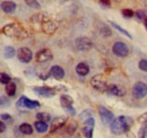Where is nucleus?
I'll return each mask as SVG.
<instances>
[{
  "label": "nucleus",
  "mask_w": 147,
  "mask_h": 138,
  "mask_svg": "<svg viewBox=\"0 0 147 138\" xmlns=\"http://www.w3.org/2000/svg\"><path fill=\"white\" fill-rule=\"evenodd\" d=\"M6 93L8 96H14L16 94V85L13 82H10L6 85Z\"/></svg>",
  "instance_id": "21"
},
{
  "label": "nucleus",
  "mask_w": 147,
  "mask_h": 138,
  "mask_svg": "<svg viewBox=\"0 0 147 138\" xmlns=\"http://www.w3.org/2000/svg\"><path fill=\"white\" fill-rule=\"evenodd\" d=\"M144 25H145V27H146V30H147V18L144 20Z\"/></svg>",
  "instance_id": "42"
},
{
  "label": "nucleus",
  "mask_w": 147,
  "mask_h": 138,
  "mask_svg": "<svg viewBox=\"0 0 147 138\" xmlns=\"http://www.w3.org/2000/svg\"><path fill=\"white\" fill-rule=\"evenodd\" d=\"M15 54H16V51H15V49H14L13 47H6V48L3 49V55H5L7 59L13 58Z\"/></svg>",
  "instance_id": "22"
},
{
  "label": "nucleus",
  "mask_w": 147,
  "mask_h": 138,
  "mask_svg": "<svg viewBox=\"0 0 147 138\" xmlns=\"http://www.w3.org/2000/svg\"><path fill=\"white\" fill-rule=\"evenodd\" d=\"M112 51L115 55L120 58H125L129 54V48L125 42H115L112 47Z\"/></svg>",
  "instance_id": "7"
},
{
  "label": "nucleus",
  "mask_w": 147,
  "mask_h": 138,
  "mask_svg": "<svg viewBox=\"0 0 147 138\" xmlns=\"http://www.w3.org/2000/svg\"><path fill=\"white\" fill-rule=\"evenodd\" d=\"M16 106L18 109H36V108H40V102L30 100L28 97L23 95V96H20V99L16 102Z\"/></svg>",
  "instance_id": "5"
},
{
  "label": "nucleus",
  "mask_w": 147,
  "mask_h": 138,
  "mask_svg": "<svg viewBox=\"0 0 147 138\" xmlns=\"http://www.w3.org/2000/svg\"><path fill=\"white\" fill-rule=\"evenodd\" d=\"M68 119L66 117H57L53 120L51 121V126H50V133H55L57 130H59L60 128H62L66 123H67Z\"/></svg>",
  "instance_id": "12"
},
{
  "label": "nucleus",
  "mask_w": 147,
  "mask_h": 138,
  "mask_svg": "<svg viewBox=\"0 0 147 138\" xmlns=\"http://www.w3.org/2000/svg\"><path fill=\"white\" fill-rule=\"evenodd\" d=\"M41 28H42V31L45 34H53L55 31H57V28H58V25L55 24L53 20H51V19L48 18V19H45L42 23Z\"/></svg>",
  "instance_id": "11"
},
{
  "label": "nucleus",
  "mask_w": 147,
  "mask_h": 138,
  "mask_svg": "<svg viewBox=\"0 0 147 138\" xmlns=\"http://www.w3.org/2000/svg\"><path fill=\"white\" fill-rule=\"evenodd\" d=\"M10 82H11V78H10L9 75H7V74H5V72H0V83H1V84L7 85V84L10 83Z\"/></svg>",
  "instance_id": "25"
},
{
  "label": "nucleus",
  "mask_w": 147,
  "mask_h": 138,
  "mask_svg": "<svg viewBox=\"0 0 147 138\" xmlns=\"http://www.w3.org/2000/svg\"><path fill=\"white\" fill-rule=\"evenodd\" d=\"M132 124V119L129 118V117H118L115 118L114 120L111 122L110 124V129L111 133L114 134V135H122V134H126L130 129Z\"/></svg>",
  "instance_id": "1"
},
{
  "label": "nucleus",
  "mask_w": 147,
  "mask_h": 138,
  "mask_svg": "<svg viewBox=\"0 0 147 138\" xmlns=\"http://www.w3.org/2000/svg\"><path fill=\"white\" fill-rule=\"evenodd\" d=\"M76 129H77V123H76L75 121H71V122H69V124L67 126L66 133L69 134V135H71V134H74V133L76 131Z\"/></svg>",
  "instance_id": "28"
},
{
  "label": "nucleus",
  "mask_w": 147,
  "mask_h": 138,
  "mask_svg": "<svg viewBox=\"0 0 147 138\" xmlns=\"http://www.w3.org/2000/svg\"><path fill=\"white\" fill-rule=\"evenodd\" d=\"M19 130H20L22 134L27 135V136L33 134V127H32L30 123H22V124L19 126Z\"/></svg>",
  "instance_id": "20"
},
{
  "label": "nucleus",
  "mask_w": 147,
  "mask_h": 138,
  "mask_svg": "<svg viewBox=\"0 0 147 138\" xmlns=\"http://www.w3.org/2000/svg\"><path fill=\"white\" fill-rule=\"evenodd\" d=\"M7 105H9V100H8V97L1 96V97H0V108H5V106H7Z\"/></svg>",
  "instance_id": "35"
},
{
  "label": "nucleus",
  "mask_w": 147,
  "mask_h": 138,
  "mask_svg": "<svg viewBox=\"0 0 147 138\" xmlns=\"http://www.w3.org/2000/svg\"><path fill=\"white\" fill-rule=\"evenodd\" d=\"M101 34H102V36H107V37H109V36H111L112 32H111V30L108 27V26H103V27L101 28Z\"/></svg>",
  "instance_id": "33"
},
{
  "label": "nucleus",
  "mask_w": 147,
  "mask_h": 138,
  "mask_svg": "<svg viewBox=\"0 0 147 138\" xmlns=\"http://www.w3.org/2000/svg\"><path fill=\"white\" fill-rule=\"evenodd\" d=\"M135 17L137 18L138 20H145L147 18V14L145 10H142V9H139V10H137L136 13H135Z\"/></svg>",
  "instance_id": "26"
},
{
  "label": "nucleus",
  "mask_w": 147,
  "mask_h": 138,
  "mask_svg": "<svg viewBox=\"0 0 147 138\" xmlns=\"http://www.w3.org/2000/svg\"><path fill=\"white\" fill-rule=\"evenodd\" d=\"M2 33L9 37H17V39H25L27 37V31L23 28L19 24H8L2 28Z\"/></svg>",
  "instance_id": "2"
},
{
  "label": "nucleus",
  "mask_w": 147,
  "mask_h": 138,
  "mask_svg": "<svg viewBox=\"0 0 147 138\" xmlns=\"http://www.w3.org/2000/svg\"><path fill=\"white\" fill-rule=\"evenodd\" d=\"M145 124L139 129V131H138V137L140 138H145L147 137V121L146 122H144Z\"/></svg>",
  "instance_id": "29"
},
{
  "label": "nucleus",
  "mask_w": 147,
  "mask_h": 138,
  "mask_svg": "<svg viewBox=\"0 0 147 138\" xmlns=\"http://www.w3.org/2000/svg\"><path fill=\"white\" fill-rule=\"evenodd\" d=\"M112 1H114V2H120L121 0H112Z\"/></svg>",
  "instance_id": "43"
},
{
  "label": "nucleus",
  "mask_w": 147,
  "mask_h": 138,
  "mask_svg": "<svg viewBox=\"0 0 147 138\" xmlns=\"http://www.w3.org/2000/svg\"><path fill=\"white\" fill-rule=\"evenodd\" d=\"M138 67H139L140 70L147 72V60H140L139 64H138Z\"/></svg>",
  "instance_id": "36"
},
{
  "label": "nucleus",
  "mask_w": 147,
  "mask_h": 138,
  "mask_svg": "<svg viewBox=\"0 0 147 138\" xmlns=\"http://www.w3.org/2000/svg\"><path fill=\"white\" fill-rule=\"evenodd\" d=\"M17 57H18V60L23 64H28L31 60H32V51L28 49V48H20L18 51H17Z\"/></svg>",
  "instance_id": "9"
},
{
  "label": "nucleus",
  "mask_w": 147,
  "mask_h": 138,
  "mask_svg": "<svg viewBox=\"0 0 147 138\" xmlns=\"http://www.w3.org/2000/svg\"><path fill=\"white\" fill-rule=\"evenodd\" d=\"M93 129H94V126L85 124V127H84V129H83V134H84V136L87 138H92L93 137Z\"/></svg>",
  "instance_id": "23"
},
{
  "label": "nucleus",
  "mask_w": 147,
  "mask_h": 138,
  "mask_svg": "<svg viewBox=\"0 0 147 138\" xmlns=\"http://www.w3.org/2000/svg\"><path fill=\"white\" fill-rule=\"evenodd\" d=\"M126 88L119 85H110L107 89V93L110 95H114V96H123L126 95Z\"/></svg>",
  "instance_id": "14"
},
{
  "label": "nucleus",
  "mask_w": 147,
  "mask_h": 138,
  "mask_svg": "<svg viewBox=\"0 0 147 138\" xmlns=\"http://www.w3.org/2000/svg\"><path fill=\"white\" fill-rule=\"evenodd\" d=\"M74 103V100L71 96H69V95H61L60 96V104H61V106L65 109V108H67V106H71Z\"/></svg>",
  "instance_id": "19"
},
{
  "label": "nucleus",
  "mask_w": 147,
  "mask_h": 138,
  "mask_svg": "<svg viewBox=\"0 0 147 138\" xmlns=\"http://www.w3.org/2000/svg\"><path fill=\"white\" fill-rule=\"evenodd\" d=\"M33 91L36 93L37 95L43 96V97H52L55 95V89L51 88V87L47 86H41V87H34Z\"/></svg>",
  "instance_id": "10"
},
{
  "label": "nucleus",
  "mask_w": 147,
  "mask_h": 138,
  "mask_svg": "<svg viewBox=\"0 0 147 138\" xmlns=\"http://www.w3.org/2000/svg\"><path fill=\"white\" fill-rule=\"evenodd\" d=\"M63 110H65L67 113L71 114V116H75V114H76V111H75V109L73 108V105H71V106H67V108H65Z\"/></svg>",
  "instance_id": "37"
},
{
  "label": "nucleus",
  "mask_w": 147,
  "mask_h": 138,
  "mask_svg": "<svg viewBox=\"0 0 147 138\" xmlns=\"http://www.w3.org/2000/svg\"><path fill=\"white\" fill-rule=\"evenodd\" d=\"M75 47L77 48V50L79 51H88L91 50L93 47V42L91 39L85 37V36H80L78 39H76L75 41Z\"/></svg>",
  "instance_id": "6"
},
{
  "label": "nucleus",
  "mask_w": 147,
  "mask_h": 138,
  "mask_svg": "<svg viewBox=\"0 0 147 138\" xmlns=\"http://www.w3.org/2000/svg\"><path fill=\"white\" fill-rule=\"evenodd\" d=\"M34 127H35V129H36L37 133H40V134L47 133L48 129H49L48 122H45V121H41V120H37L36 122L34 123Z\"/></svg>",
  "instance_id": "18"
},
{
  "label": "nucleus",
  "mask_w": 147,
  "mask_h": 138,
  "mask_svg": "<svg viewBox=\"0 0 147 138\" xmlns=\"http://www.w3.org/2000/svg\"><path fill=\"white\" fill-rule=\"evenodd\" d=\"M110 24H111V25H112V27H114L115 30H118L119 32H121V33H122V34H123V35H126V36H127L128 39H132V37H131V35L129 34L128 32L126 31V30H123L122 27H120V26H119L118 24H115V23H113V22H111Z\"/></svg>",
  "instance_id": "27"
},
{
  "label": "nucleus",
  "mask_w": 147,
  "mask_h": 138,
  "mask_svg": "<svg viewBox=\"0 0 147 138\" xmlns=\"http://www.w3.org/2000/svg\"><path fill=\"white\" fill-rule=\"evenodd\" d=\"M25 2L28 7H32V8H35V9H40V7H41L37 0H25Z\"/></svg>",
  "instance_id": "31"
},
{
  "label": "nucleus",
  "mask_w": 147,
  "mask_h": 138,
  "mask_svg": "<svg viewBox=\"0 0 147 138\" xmlns=\"http://www.w3.org/2000/svg\"><path fill=\"white\" fill-rule=\"evenodd\" d=\"M121 14H122V16L125 18H131L135 16V13H134L131 9H123V10L121 12Z\"/></svg>",
  "instance_id": "32"
},
{
  "label": "nucleus",
  "mask_w": 147,
  "mask_h": 138,
  "mask_svg": "<svg viewBox=\"0 0 147 138\" xmlns=\"http://www.w3.org/2000/svg\"><path fill=\"white\" fill-rule=\"evenodd\" d=\"M93 116V112L91 110H86V111H84V112H82L80 114H79V119L80 120H86V119H88V118H91Z\"/></svg>",
  "instance_id": "30"
},
{
  "label": "nucleus",
  "mask_w": 147,
  "mask_h": 138,
  "mask_svg": "<svg viewBox=\"0 0 147 138\" xmlns=\"http://www.w3.org/2000/svg\"><path fill=\"white\" fill-rule=\"evenodd\" d=\"M0 7L7 14H11V13H14L16 10V3L14 1H3Z\"/></svg>",
  "instance_id": "16"
},
{
  "label": "nucleus",
  "mask_w": 147,
  "mask_h": 138,
  "mask_svg": "<svg viewBox=\"0 0 147 138\" xmlns=\"http://www.w3.org/2000/svg\"><path fill=\"white\" fill-rule=\"evenodd\" d=\"M1 119L2 120H10V116L8 113H3V114H1Z\"/></svg>",
  "instance_id": "41"
},
{
  "label": "nucleus",
  "mask_w": 147,
  "mask_h": 138,
  "mask_svg": "<svg viewBox=\"0 0 147 138\" xmlns=\"http://www.w3.org/2000/svg\"><path fill=\"white\" fill-rule=\"evenodd\" d=\"M6 130V124L3 121H0V133H3Z\"/></svg>",
  "instance_id": "40"
},
{
  "label": "nucleus",
  "mask_w": 147,
  "mask_h": 138,
  "mask_svg": "<svg viewBox=\"0 0 147 138\" xmlns=\"http://www.w3.org/2000/svg\"><path fill=\"white\" fill-rule=\"evenodd\" d=\"M50 74H51V76L55 78V79H62L63 77H65V70L62 67H60V66H52L51 69H50Z\"/></svg>",
  "instance_id": "15"
},
{
  "label": "nucleus",
  "mask_w": 147,
  "mask_h": 138,
  "mask_svg": "<svg viewBox=\"0 0 147 138\" xmlns=\"http://www.w3.org/2000/svg\"><path fill=\"white\" fill-rule=\"evenodd\" d=\"M50 76H51V74H50V72H48V74H41V75H40V78H41L42 80H47Z\"/></svg>",
  "instance_id": "39"
},
{
  "label": "nucleus",
  "mask_w": 147,
  "mask_h": 138,
  "mask_svg": "<svg viewBox=\"0 0 147 138\" xmlns=\"http://www.w3.org/2000/svg\"><path fill=\"white\" fill-rule=\"evenodd\" d=\"M131 95L136 100H142L147 95V85L144 82H137L131 91Z\"/></svg>",
  "instance_id": "3"
},
{
  "label": "nucleus",
  "mask_w": 147,
  "mask_h": 138,
  "mask_svg": "<svg viewBox=\"0 0 147 138\" xmlns=\"http://www.w3.org/2000/svg\"><path fill=\"white\" fill-rule=\"evenodd\" d=\"M36 119L41 121H45V122H49L51 120V117L49 113H45V112H40L36 114Z\"/></svg>",
  "instance_id": "24"
},
{
  "label": "nucleus",
  "mask_w": 147,
  "mask_h": 138,
  "mask_svg": "<svg viewBox=\"0 0 147 138\" xmlns=\"http://www.w3.org/2000/svg\"><path fill=\"white\" fill-rule=\"evenodd\" d=\"M137 121H138V122H146L147 121V112L143 113L142 116H139L138 119H137Z\"/></svg>",
  "instance_id": "38"
},
{
  "label": "nucleus",
  "mask_w": 147,
  "mask_h": 138,
  "mask_svg": "<svg viewBox=\"0 0 147 138\" xmlns=\"http://www.w3.org/2000/svg\"><path fill=\"white\" fill-rule=\"evenodd\" d=\"M91 85L93 86V88H95L96 91L100 92H107L108 89V82L105 79V77L103 75H95L93 76L91 79Z\"/></svg>",
  "instance_id": "4"
},
{
  "label": "nucleus",
  "mask_w": 147,
  "mask_h": 138,
  "mask_svg": "<svg viewBox=\"0 0 147 138\" xmlns=\"http://www.w3.org/2000/svg\"><path fill=\"white\" fill-rule=\"evenodd\" d=\"M98 3H100V6H101L102 8H105V9L110 8V6H111L110 0H100Z\"/></svg>",
  "instance_id": "34"
},
{
  "label": "nucleus",
  "mask_w": 147,
  "mask_h": 138,
  "mask_svg": "<svg viewBox=\"0 0 147 138\" xmlns=\"http://www.w3.org/2000/svg\"><path fill=\"white\" fill-rule=\"evenodd\" d=\"M76 72L79 76H86L90 72V66L86 62H80L76 66Z\"/></svg>",
  "instance_id": "17"
},
{
  "label": "nucleus",
  "mask_w": 147,
  "mask_h": 138,
  "mask_svg": "<svg viewBox=\"0 0 147 138\" xmlns=\"http://www.w3.org/2000/svg\"><path fill=\"white\" fill-rule=\"evenodd\" d=\"M52 58H53V54H52L51 50H49V49H43L36 53L37 62H48V61L52 60Z\"/></svg>",
  "instance_id": "13"
},
{
  "label": "nucleus",
  "mask_w": 147,
  "mask_h": 138,
  "mask_svg": "<svg viewBox=\"0 0 147 138\" xmlns=\"http://www.w3.org/2000/svg\"><path fill=\"white\" fill-rule=\"evenodd\" d=\"M98 114H100V118L103 122V124H111V122L114 120V114L110 110H108L107 108L102 105L98 106Z\"/></svg>",
  "instance_id": "8"
}]
</instances>
